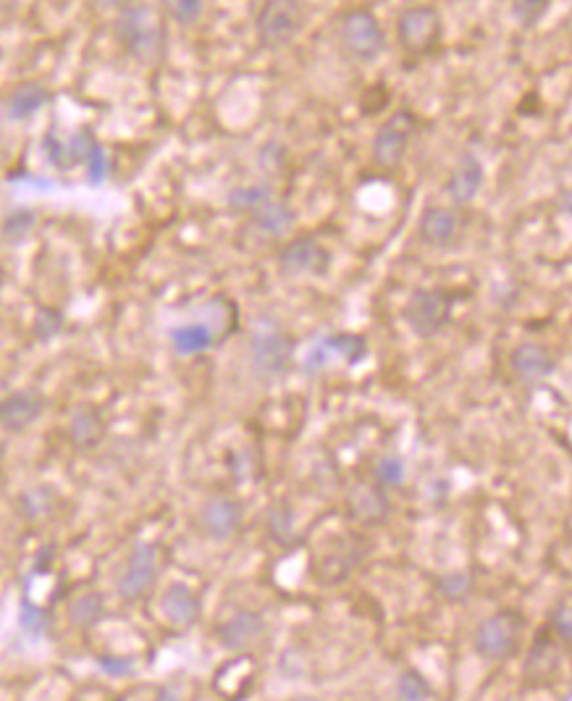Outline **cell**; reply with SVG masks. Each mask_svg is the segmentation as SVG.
Segmentation results:
<instances>
[{"mask_svg": "<svg viewBox=\"0 0 572 701\" xmlns=\"http://www.w3.org/2000/svg\"><path fill=\"white\" fill-rule=\"evenodd\" d=\"M525 620L515 609H499L475 628L473 646L488 662L510 660L523 641Z\"/></svg>", "mask_w": 572, "mask_h": 701, "instance_id": "5", "label": "cell"}, {"mask_svg": "<svg viewBox=\"0 0 572 701\" xmlns=\"http://www.w3.org/2000/svg\"><path fill=\"white\" fill-rule=\"evenodd\" d=\"M339 43H342L346 56L360 63H368L384 53L387 35H384L381 22L373 11L355 9L339 19Z\"/></svg>", "mask_w": 572, "mask_h": 701, "instance_id": "6", "label": "cell"}, {"mask_svg": "<svg viewBox=\"0 0 572 701\" xmlns=\"http://www.w3.org/2000/svg\"><path fill=\"white\" fill-rule=\"evenodd\" d=\"M58 552H56V544H45L40 552H37L35 557V565H32V576H45V572H50L53 568Z\"/></svg>", "mask_w": 572, "mask_h": 701, "instance_id": "40", "label": "cell"}, {"mask_svg": "<svg viewBox=\"0 0 572 701\" xmlns=\"http://www.w3.org/2000/svg\"><path fill=\"white\" fill-rule=\"evenodd\" d=\"M373 481L384 488L400 486L404 481V462L394 458V455H387V458L378 460L376 468H373Z\"/></svg>", "mask_w": 572, "mask_h": 701, "instance_id": "37", "label": "cell"}, {"mask_svg": "<svg viewBox=\"0 0 572 701\" xmlns=\"http://www.w3.org/2000/svg\"><path fill=\"white\" fill-rule=\"evenodd\" d=\"M276 266L284 276H324L331 268V253L318 237L302 234L279 250Z\"/></svg>", "mask_w": 572, "mask_h": 701, "instance_id": "10", "label": "cell"}, {"mask_svg": "<svg viewBox=\"0 0 572 701\" xmlns=\"http://www.w3.org/2000/svg\"><path fill=\"white\" fill-rule=\"evenodd\" d=\"M45 413V397L37 389H16L0 400V428L9 434H24Z\"/></svg>", "mask_w": 572, "mask_h": 701, "instance_id": "11", "label": "cell"}, {"mask_svg": "<svg viewBox=\"0 0 572 701\" xmlns=\"http://www.w3.org/2000/svg\"><path fill=\"white\" fill-rule=\"evenodd\" d=\"M268 536L279 546L294 544V536H297V531H294V516L284 501H276L271 510H268Z\"/></svg>", "mask_w": 572, "mask_h": 701, "instance_id": "32", "label": "cell"}, {"mask_svg": "<svg viewBox=\"0 0 572 701\" xmlns=\"http://www.w3.org/2000/svg\"><path fill=\"white\" fill-rule=\"evenodd\" d=\"M320 345L326 347L331 358L344 360L346 365H357L363 363L365 355H368V342L360 334H331V337L320 339Z\"/></svg>", "mask_w": 572, "mask_h": 701, "instance_id": "27", "label": "cell"}, {"mask_svg": "<svg viewBox=\"0 0 572 701\" xmlns=\"http://www.w3.org/2000/svg\"><path fill=\"white\" fill-rule=\"evenodd\" d=\"M510 368L518 382L523 384H541L555 373V358L538 342H523L510 352Z\"/></svg>", "mask_w": 572, "mask_h": 701, "instance_id": "16", "label": "cell"}, {"mask_svg": "<svg viewBox=\"0 0 572 701\" xmlns=\"http://www.w3.org/2000/svg\"><path fill=\"white\" fill-rule=\"evenodd\" d=\"M242 505L234 497H214L205 501L200 512V525L205 536L214 539V542H229V539L236 536V531L242 529Z\"/></svg>", "mask_w": 572, "mask_h": 701, "instance_id": "14", "label": "cell"}, {"mask_svg": "<svg viewBox=\"0 0 572 701\" xmlns=\"http://www.w3.org/2000/svg\"><path fill=\"white\" fill-rule=\"evenodd\" d=\"M415 116L410 111H397L391 113L381 126H378L376 134H373L370 153L376 166L381 169H397L402 164L404 156H407L410 140L415 134Z\"/></svg>", "mask_w": 572, "mask_h": 701, "instance_id": "9", "label": "cell"}, {"mask_svg": "<svg viewBox=\"0 0 572 701\" xmlns=\"http://www.w3.org/2000/svg\"><path fill=\"white\" fill-rule=\"evenodd\" d=\"M397 40L410 56H428L439 48L441 16L434 5H410L397 16Z\"/></svg>", "mask_w": 572, "mask_h": 701, "instance_id": "8", "label": "cell"}, {"mask_svg": "<svg viewBox=\"0 0 572 701\" xmlns=\"http://www.w3.org/2000/svg\"><path fill=\"white\" fill-rule=\"evenodd\" d=\"M66 436L76 452H93L106 439V415L98 404L80 402L69 410Z\"/></svg>", "mask_w": 572, "mask_h": 701, "instance_id": "12", "label": "cell"}, {"mask_svg": "<svg viewBox=\"0 0 572 701\" xmlns=\"http://www.w3.org/2000/svg\"><path fill=\"white\" fill-rule=\"evenodd\" d=\"M551 0H512V16L523 29H533L549 11Z\"/></svg>", "mask_w": 572, "mask_h": 701, "instance_id": "36", "label": "cell"}, {"mask_svg": "<svg viewBox=\"0 0 572 701\" xmlns=\"http://www.w3.org/2000/svg\"><path fill=\"white\" fill-rule=\"evenodd\" d=\"M397 699L402 701L434 699V688H430L426 675L417 673L415 667H407V670H402L400 678H397Z\"/></svg>", "mask_w": 572, "mask_h": 701, "instance_id": "33", "label": "cell"}, {"mask_svg": "<svg viewBox=\"0 0 572 701\" xmlns=\"http://www.w3.org/2000/svg\"><path fill=\"white\" fill-rule=\"evenodd\" d=\"M263 633H266V617L255 609H236L216 628L218 644L229 652H242V649L253 646Z\"/></svg>", "mask_w": 572, "mask_h": 701, "instance_id": "15", "label": "cell"}, {"mask_svg": "<svg viewBox=\"0 0 572 701\" xmlns=\"http://www.w3.org/2000/svg\"><path fill=\"white\" fill-rule=\"evenodd\" d=\"M98 667L108 678H126V675L134 673V660L132 657H121V654H100L95 657Z\"/></svg>", "mask_w": 572, "mask_h": 701, "instance_id": "38", "label": "cell"}, {"mask_svg": "<svg viewBox=\"0 0 572 701\" xmlns=\"http://www.w3.org/2000/svg\"><path fill=\"white\" fill-rule=\"evenodd\" d=\"M102 617H106V596L95 589L80 591L66 604V620L76 630L95 628Z\"/></svg>", "mask_w": 572, "mask_h": 701, "instance_id": "23", "label": "cell"}, {"mask_svg": "<svg viewBox=\"0 0 572 701\" xmlns=\"http://www.w3.org/2000/svg\"><path fill=\"white\" fill-rule=\"evenodd\" d=\"M63 329H66V313L56 305H40L37 307L35 318H32V337L37 342L48 345L53 342L56 337H61Z\"/></svg>", "mask_w": 572, "mask_h": 701, "instance_id": "30", "label": "cell"}, {"mask_svg": "<svg viewBox=\"0 0 572 701\" xmlns=\"http://www.w3.org/2000/svg\"><path fill=\"white\" fill-rule=\"evenodd\" d=\"M163 11L179 27H192V24L200 22L205 0H163Z\"/></svg>", "mask_w": 572, "mask_h": 701, "instance_id": "34", "label": "cell"}, {"mask_svg": "<svg viewBox=\"0 0 572 701\" xmlns=\"http://www.w3.org/2000/svg\"><path fill=\"white\" fill-rule=\"evenodd\" d=\"M50 98H53V95H50L48 85H42V82H22V85L11 89V95L5 98L3 113L5 119L11 121H27L32 116L40 113L50 102Z\"/></svg>", "mask_w": 572, "mask_h": 701, "instance_id": "20", "label": "cell"}, {"mask_svg": "<svg viewBox=\"0 0 572 701\" xmlns=\"http://www.w3.org/2000/svg\"><path fill=\"white\" fill-rule=\"evenodd\" d=\"M475 578L471 570H452L436 581V591L447 602H465L473 594Z\"/></svg>", "mask_w": 572, "mask_h": 701, "instance_id": "31", "label": "cell"}, {"mask_svg": "<svg viewBox=\"0 0 572 701\" xmlns=\"http://www.w3.org/2000/svg\"><path fill=\"white\" fill-rule=\"evenodd\" d=\"M462 218L454 208H441V205H430L426 214L421 216L417 223V237L428 244V247H449L460 237Z\"/></svg>", "mask_w": 572, "mask_h": 701, "instance_id": "18", "label": "cell"}, {"mask_svg": "<svg viewBox=\"0 0 572 701\" xmlns=\"http://www.w3.org/2000/svg\"><path fill=\"white\" fill-rule=\"evenodd\" d=\"M95 145L98 143H95L89 132H74L72 137L66 140L56 137V134H48L42 143L45 156H48L50 164L58 166V169H72L76 164H87L89 153L95 150Z\"/></svg>", "mask_w": 572, "mask_h": 701, "instance_id": "19", "label": "cell"}, {"mask_svg": "<svg viewBox=\"0 0 572 701\" xmlns=\"http://www.w3.org/2000/svg\"><path fill=\"white\" fill-rule=\"evenodd\" d=\"M87 173H89V182H102V177H106V153H102L100 145H95V150L89 153L87 158Z\"/></svg>", "mask_w": 572, "mask_h": 701, "instance_id": "39", "label": "cell"}, {"mask_svg": "<svg viewBox=\"0 0 572 701\" xmlns=\"http://www.w3.org/2000/svg\"><path fill=\"white\" fill-rule=\"evenodd\" d=\"M350 510L352 516L363 520V523H381V520L389 516L387 492L378 484L357 486L350 497Z\"/></svg>", "mask_w": 572, "mask_h": 701, "instance_id": "25", "label": "cell"}, {"mask_svg": "<svg viewBox=\"0 0 572 701\" xmlns=\"http://www.w3.org/2000/svg\"><path fill=\"white\" fill-rule=\"evenodd\" d=\"M58 501H61V497H58V492L53 486L37 484L32 488H24V492L16 497L14 507H16L19 518L27 520V523H35V520L53 516Z\"/></svg>", "mask_w": 572, "mask_h": 701, "instance_id": "24", "label": "cell"}, {"mask_svg": "<svg viewBox=\"0 0 572 701\" xmlns=\"http://www.w3.org/2000/svg\"><path fill=\"white\" fill-rule=\"evenodd\" d=\"M160 617L173 628H192L200 623L203 617V600L197 596V591L186 583H171L166 587L163 594H160Z\"/></svg>", "mask_w": 572, "mask_h": 701, "instance_id": "13", "label": "cell"}, {"mask_svg": "<svg viewBox=\"0 0 572 701\" xmlns=\"http://www.w3.org/2000/svg\"><path fill=\"white\" fill-rule=\"evenodd\" d=\"M37 227V214L27 205H22V208H14L9 210V214L3 216V221H0V237H3V242L9 244H22L24 240H29V234L35 231Z\"/></svg>", "mask_w": 572, "mask_h": 701, "instance_id": "29", "label": "cell"}, {"mask_svg": "<svg viewBox=\"0 0 572 701\" xmlns=\"http://www.w3.org/2000/svg\"><path fill=\"white\" fill-rule=\"evenodd\" d=\"M305 19L302 0H266L255 16V35L266 50L289 48L300 37Z\"/></svg>", "mask_w": 572, "mask_h": 701, "instance_id": "2", "label": "cell"}, {"mask_svg": "<svg viewBox=\"0 0 572 701\" xmlns=\"http://www.w3.org/2000/svg\"><path fill=\"white\" fill-rule=\"evenodd\" d=\"M484 179H486L484 164H480L473 153L462 156L458 164H454V169L447 179L449 201L454 205H471L475 197H478V192L484 190Z\"/></svg>", "mask_w": 572, "mask_h": 701, "instance_id": "17", "label": "cell"}, {"mask_svg": "<svg viewBox=\"0 0 572 701\" xmlns=\"http://www.w3.org/2000/svg\"><path fill=\"white\" fill-rule=\"evenodd\" d=\"M19 628L24 630V636H29L35 641L48 639L50 630H53V615H50L48 607L35 604L29 596H24L22 604H19Z\"/></svg>", "mask_w": 572, "mask_h": 701, "instance_id": "26", "label": "cell"}, {"mask_svg": "<svg viewBox=\"0 0 572 701\" xmlns=\"http://www.w3.org/2000/svg\"><path fill=\"white\" fill-rule=\"evenodd\" d=\"M163 570V549L158 542H139L126 559L124 572L115 581V594L121 602L137 604L153 594Z\"/></svg>", "mask_w": 572, "mask_h": 701, "instance_id": "3", "label": "cell"}, {"mask_svg": "<svg viewBox=\"0 0 572 701\" xmlns=\"http://www.w3.org/2000/svg\"><path fill=\"white\" fill-rule=\"evenodd\" d=\"M268 201H273V195L266 184H242L229 192L227 205L231 214L253 216L255 210H260Z\"/></svg>", "mask_w": 572, "mask_h": 701, "instance_id": "28", "label": "cell"}, {"mask_svg": "<svg viewBox=\"0 0 572 701\" xmlns=\"http://www.w3.org/2000/svg\"><path fill=\"white\" fill-rule=\"evenodd\" d=\"M549 633L557 644L572 649V602H559L549 615Z\"/></svg>", "mask_w": 572, "mask_h": 701, "instance_id": "35", "label": "cell"}, {"mask_svg": "<svg viewBox=\"0 0 572 701\" xmlns=\"http://www.w3.org/2000/svg\"><path fill=\"white\" fill-rule=\"evenodd\" d=\"M250 363L266 378H279L292 368L294 339L273 321H263L250 334Z\"/></svg>", "mask_w": 572, "mask_h": 701, "instance_id": "4", "label": "cell"}, {"mask_svg": "<svg viewBox=\"0 0 572 701\" xmlns=\"http://www.w3.org/2000/svg\"><path fill=\"white\" fill-rule=\"evenodd\" d=\"M115 40L134 61L150 63L163 50V29L150 9L143 3H126L115 19Z\"/></svg>", "mask_w": 572, "mask_h": 701, "instance_id": "1", "label": "cell"}, {"mask_svg": "<svg viewBox=\"0 0 572 701\" xmlns=\"http://www.w3.org/2000/svg\"><path fill=\"white\" fill-rule=\"evenodd\" d=\"M559 205H562L564 214H570V216H572V190H570V192H564V195L559 197Z\"/></svg>", "mask_w": 572, "mask_h": 701, "instance_id": "41", "label": "cell"}, {"mask_svg": "<svg viewBox=\"0 0 572 701\" xmlns=\"http://www.w3.org/2000/svg\"><path fill=\"white\" fill-rule=\"evenodd\" d=\"M452 315V298L441 289H415L402 307V321L421 339L436 337Z\"/></svg>", "mask_w": 572, "mask_h": 701, "instance_id": "7", "label": "cell"}, {"mask_svg": "<svg viewBox=\"0 0 572 701\" xmlns=\"http://www.w3.org/2000/svg\"><path fill=\"white\" fill-rule=\"evenodd\" d=\"M169 342L173 347V352L182 358L203 355V352H208L210 347L218 342V331L214 329V324L197 321V324L173 326L169 331Z\"/></svg>", "mask_w": 572, "mask_h": 701, "instance_id": "22", "label": "cell"}, {"mask_svg": "<svg viewBox=\"0 0 572 701\" xmlns=\"http://www.w3.org/2000/svg\"><path fill=\"white\" fill-rule=\"evenodd\" d=\"M294 223H297L294 210L289 208L287 203L279 201H268L260 210H255V214L250 216V227H253L255 234H260L263 240H281V237H287L289 231L294 229Z\"/></svg>", "mask_w": 572, "mask_h": 701, "instance_id": "21", "label": "cell"}]
</instances>
